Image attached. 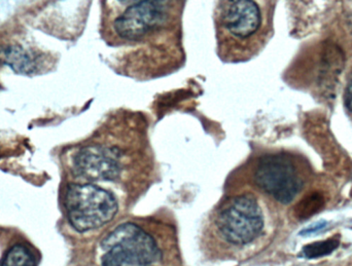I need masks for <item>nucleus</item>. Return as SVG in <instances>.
<instances>
[{
	"instance_id": "0eeeda50",
	"label": "nucleus",
	"mask_w": 352,
	"mask_h": 266,
	"mask_svg": "<svg viewBox=\"0 0 352 266\" xmlns=\"http://www.w3.org/2000/svg\"><path fill=\"white\" fill-rule=\"evenodd\" d=\"M219 20L231 36L246 40L260 29L262 14L254 0H223Z\"/></svg>"
},
{
	"instance_id": "f03ea898",
	"label": "nucleus",
	"mask_w": 352,
	"mask_h": 266,
	"mask_svg": "<svg viewBox=\"0 0 352 266\" xmlns=\"http://www.w3.org/2000/svg\"><path fill=\"white\" fill-rule=\"evenodd\" d=\"M68 220L80 232L96 230L111 222L118 212L117 200L100 187L72 184L65 195Z\"/></svg>"
},
{
	"instance_id": "f8f14e48",
	"label": "nucleus",
	"mask_w": 352,
	"mask_h": 266,
	"mask_svg": "<svg viewBox=\"0 0 352 266\" xmlns=\"http://www.w3.org/2000/svg\"><path fill=\"white\" fill-rule=\"evenodd\" d=\"M344 98L347 108L352 112V76L351 80H349V86H347Z\"/></svg>"
},
{
	"instance_id": "4468645a",
	"label": "nucleus",
	"mask_w": 352,
	"mask_h": 266,
	"mask_svg": "<svg viewBox=\"0 0 352 266\" xmlns=\"http://www.w3.org/2000/svg\"><path fill=\"white\" fill-rule=\"evenodd\" d=\"M118 1L121 2V3L132 5V4L138 3V2L142 1V0H118Z\"/></svg>"
},
{
	"instance_id": "7ed1b4c3",
	"label": "nucleus",
	"mask_w": 352,
	"mask_h": 266,
	"mask_svg": "<svg viewBox=\"0 0 352 266\" xmlns=\"http://www.w3.org/2000/svg\"><path fill=\"white\" fill-rule=\"evenodd\" d=\"M217 228L228 242L245 245L258 238L264 228L260 206L252 195L233 197L217 217Z\"/></svg>"
},
{
	"instance_id": "9d476101",
	"label": "nucleus",
	"mask_w": 352,
	"mask_h": 266,
	"mask_svg": "<svg viewBox=\"0 0 352 266\" xmlns=\"http://www.w3.org/2000/svg\"><path fill=\"white\" fill-rule=\"evenodd\" d=\"M338 247L339 241L337 239L312 243V244L304 247L303 255L306 258H320V257H324L334 252Z\"/></svg>"
},
{
	"instance_id": "423d86ee",
	"label": "nucleus",
	"mask_w": 352,
	"mask_h": 266,
	"mask_svg": "<svg viewBox=\"0 0 352 266\" xmlns=\"http://www.w3.org/2000/svg\"><path fill=\"white\" fill-rule=\"evenodd\" d=\"M119 150L103 145L82 148L74 158L76 174L88 181H113L121 175Z\"/></svg>"
},
{
	"instance_id": "1a4fd4ad",
	"label": "nucleus",
	"mask_w": 352,
	"mask_h": 266,
	"mask_svg": "<svg viewBox=\"0 0 352 266\" xmlns=\"http://www.w3.org/2000/svg\"><path fill=\"white\" fill-rule=\"evenodd\" d=\"M1 266H35L34 257L26 247L16 245L6 253Z\"/></svg>"
},
{
	"instance_id": "9b49d317",
	"label": "nucleus",
	"mask_w": 352,
	"mask_h": 266,
	"mask_svg": "<svg viewBox=\"0 0 352 266\" xmlns=\"http://www.w3.org/2000/svg\"><path fill=\"white\" fill-rule=\"evenodd\" d=\"M322 204H324V200H322V195H318V193L308 195L307 199L303 200L300 204L299 209H298L300 217L307 218L318 213L322 209Z\"/></svg>"
},
{
	"instance_id": "20e7f679",
	"label": "nucleus",
	"mask_w": 352,
	"mask_h": 266,
	"mask_svg": "<svg viewBox=\"0 0 352 266\" xmlns=\"http://www.w3.org/2000/svg\"><path fill=\"white\" fill-rule=\"evenodd\" d=\"M254 181L260 189L283 204L291 203L303 185L295 165L283 154L261 158L254 171Z\"/></svg>"
},
{
	"instance_id": "f257e3e1",
	"label": "nucleus",
	"mask_w": 352,
	"mask_h": 266,
	"mask_svg": "<svg viewBox=\"0 0 352 266\" xmlns=\"http://www.w3.org/2000/svg\"><path fill=\"white\" fill-rule=\"evenodd\" d=\"M104 255L100 266H153L161 253L154 239L140 226H118L101 243Z\"/></svg>"
},
{
	"instance_id": "6e6552de",
	"label": "nucleus",
	"mask_w": 352,
	"mask_h": 266,
	"mask_svg": "<svg viewBox=\"0 0 352 266\" xmlns=\"http://www.w3.org/2000/svg\"><path fill=\"white\" fill-rule=\"evenodd\" d=\"M0 64L8 66L20 74H30L37 67L36 58L18 45H8L0 49Z\"/></svg>"
},
{
	"instance_id": "39448f33",
	"label": "nucleus",
	"mask_w": 352,
	"mask_h": 266,
	"mask_svg": "<svg viewBox=\"0 0 352 266\" xmlns=\"http://www.w3.org/2000/svg\"><path fill=\"white\" fill-rule=\"evenodd\" d=\"M170 0H142L130 5L113 23L115 32L125 40H138L168 20Z\"/></svg>"
},
{
	"instance_id": "ddd939ff",
	"label": "nucleus",
	"mask_w": 352,
	"mask_h": 266,
	"mask_svg": "<svg viewBox=\"0 0 352 266\" xmlns=\"http://www.w3.org/2000/svg\"><path fill=\"white\" fill-rule=\"evenodd\" d=\"M326 222H318V223L314 224V226H310L309 228L304 230L303 232H301L302 234H314V232H318V230H322V228L326 226Z\"/></svg>"
}]
</instances>
